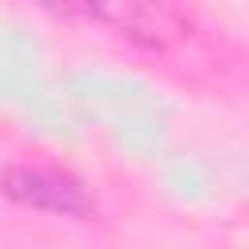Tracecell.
<instances>
[{"label": "cell", "instance_id": "cell-1", "mask_svg": "<svg viewBox=\"0 0 249 249\" xmlns=\"http://www.w3.org/2000/svg\"><path fill=\"white\" fill-rule=\"evenodd\" d=\"M0 191L23 206L51 210V214H89V195L78 179L54 171V167H8L0 179Z\"/></svg>", "mask_w": 249, "mask_h": 249}, {"label": "cell", "instance_id": "cell-2", "mask_svg": "<svg viewBox=\"0 0 249 249\" xmlns=\"http://www.w3.org/2000/svg\"><path fill=\"white\" fill-rule=\"evenodd\" d=\"M51 12L66 16V19H93L101 16V0H43Z\"/></svg>", "mask_w": 249, "mask_h": 249}]
</instances>
